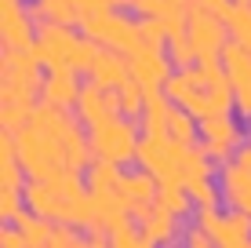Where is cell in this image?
<instances>
[{
  "label": "cell",
  "mask_w": 251,
  "mask_h": 248,
  "mask_svg": "<svg viewBox=\"0 0 251 248\" xmlns=\"http://www.w3.org/2000/svg\"><path fill=\"white\" fill-rule=\"evenodd\" d=\"M120 113V106H117V88H102V84H84L80 88V99H76V117H80L84 124H99V121H106V117H113Z\"/></svg>",
  "instance_id": "obj_7"
},
{
  "label": "cell",
  "mask_w": 251,
  "mask_h": 248,
  "mask_svg": "<svg viewBox=\"0 0 251 248\" xmlns=\"http://www.w3.org/2000/svg\"><path fill=\"white\" fill-rule=\"evenodd\" d=\"M76 33H73V26H66V22H40L37 26V40H33V55L40 58V66H69V51L76 48Z\"/></svg>",
  "instance_id": "obj_2"
},
{
  "label": "cell",
  "mask_w": 251,
  "mask_h": 248,
  "mask_svg": "<svg viewBox=\"0 0 251 248\" xmlns=\"http://www.w3.org/2000/svg\"><path fill=\"white\" fill-rule=\"evenodd\" d=\"M11 223L25 234V245H29V248H44V245H48V237H51V219L37 216L33 208H22Z\"/></svg>",
  "instance_id": "obj_16"
},
{
  "label": "cell",
  "mask_w": 251,
  "mask_h": 248,
  "mask_svg": "<svg viewBox=\"0 0 251 248\" xmlns=\"http://www.w3.org/2000/svg\"><path fill=\"white\" fill-rule=\"evenodd\" d=\"M248 190H251V172H244L237 161H226V165H222V197H226L233 208H240V201H244Z\"/></svg>",
  "instance_id": "obj_15"
},
{
  "label": "cell",
  "mask_w": 251,
  "mask_h": 248,
  "mask_svg": "<svg viewBox=\"0 0 251 248\" xmlns=\"http://www.w3.org/2000/svg\"><path fill=\"white\" fill-rule=\"evenodd\" d=\"M113 190H117V197L124 201V208L135 216L138 208H146V204L157 201L160 179L153 175V172H146V168H142V172H120V179H117Z\"/></svg>",
  "instance_id": "obj_4"
},
{
  "label": "cell",
  "mask_w": 251,
  "mask_h": 248,
  "mask_svg": "<svg viewBox=\"0 0 251 248\" xmlns=\"http://www.w3.org/2000/svg\"><path fill=\"white\" fill-rule=\"evenodd\" d=\"M84 179H88V193H95V190H113L117 179H120V165L95 157L91 165L84 168Z\"/></svg>",
  "instance_id": "obj_20"
},
{
  "label": "cell",
  "mask_w": 251,
  "mask_h": 248,
  "mask_svg": "<svg viewBox=\"0 0 251 248\" xmlns=\"http://www.w3.org/2000/svg\"><path fill=\"white\" fill-rule=\"evenodd\" d=\"M44 183H48L62 201H73V197H84V193H88V179H80V172H76V168H66V165L55 168Z\"/></svg>",
  "instance_id": "obj_17"
},
{
  "label": "cell",
  "mask_w": 251,
  "mask_h": 248,
  "mask_svg": "<svg viewBox=\"0 0 251 248\" xmlns=\"http://www.w3.org/2000/svg\"><path fill=\"white\" fill-rule=\"evenodd\" d=\"M237 142H240V128H237V121H233L229 113H207V117H201V146L207 150L211 161H219V165L233 161Z\"/></svg>",
  "instance_id": "obj_3"
},
{
  "label": "cell",
  "mask_w": 251,
  "mask_h": 248,
  "mask_svg": "<svg viewBox=\"0 0 251 248\" xmlns=\"http://www.w3.org/2000/svg\"><path fill=\"white\" fill-rule=\"evenodd\" d=\"M222 62H226V77L233 81V88L244 84V81H251V48L248 44L229 40V44L222 48Z\"/></svg>",
  "instance_id": "obj_14"
},
{
  "label": "cell",
  "mask_w": 251,
  "mask_h": 248,
  "mask_svg": "<svg viewBox=\"0 0 251 248\" xmlns=\"http://www.w3.org/2000/svg\"><path fill=\"white\" fill-rule=\"evenodd\" d=\"M127 58H131V73L142 84H160L164 88V81H168L171 70H175V62L164 55V48H150V44L138 48L135 55H127Z\"/></svg>",
  "instance_id": "obj_9"
},
{
  "label": "cell",
  "mask_w": 251,
  "mask_h": 248,
  "mask_svg": "<svg viewBox=\"0 0 251 248\" xmlns=\"http://www.w3.org/2000/svg\"><path fill=\"white\" fill-rule=\"evenodd\" d=\"M138 26H142V40L150 48H168V26H164L160 15H142Z\"/></svg>",
  "instance_id": "obj_26"
},
{
  "label": "cell",
  "mask_w": 251,
  "mask_h": 248,
  "mask_svg": "<svg viewBox=\"0 0 251 248\" xmlns=\"http://www.w3.org/2000/svg\"><path fill=\"white\" fill-rule=\"evenodd\" d=\"M226 26L233 33V40H240V44L251 48V4H240V0H233V4L226 7Z\"/></svg>",
  "instance_id": "obj_22"
},
{
  "label": "cell",
  "mask_w": 251,
  "mask_h": 248,
  "mask_svg": "<svg viewBox=\"0 0 251 248\" xmlns=\"http://www.w3.org/2000/svg\"><path fill=\"white\" fill-rule=\"evenodd\" d=\"M95 55H99V40L80 37V40H76V48L69 51V66H73V70H80V73H88L91 62H95Z\"/></svg>",
  "instance_id": "obj_27"
},
{
  "label": "cell",
  "mask_w": 251,
  "mask_h": 248,
  "mask_svg": "<svg viewBox=\"0 0 251 248\" xmlns=\"http://www.w3.org/2000/svg\"><path fill=\"white\" fill-rule=\"evenodd\" d=\"M76 73L80 70H73V66H51L44 77V88H40V102H51V106H62V110L76 106L80 88H84L76 81Z\"/></svg>",
  "instance_id": "obj_5"
},
{
  "label": "cell",
  "mask_w": 251,
  "mask_h": 248,
  "mask_svg": "<svg viewBox=\"0 0 251 248\" xmlns=\"http://www.w3.org/2000/svg\"><path fill=\"white\" fill-rule=\"evenodd\" d=\"M80 15L84 7L76 4V0H37V7H33V22H66V26H80Z\"/></svg>",
  "instance_id": "obj_13"
},
{
  "label": "cell",
  "mask_w": 251,
  "mask_h": 248,
  "mask_svg": "<svg viewBox=\"0 0 251 248\" xmlns=\"http://www.w3.org/2000/svg\"><path fill=\"white\" fill-rule=\"evenodd\" d=\"M201 117L197 113H189V110L182 106V110H171V121H168V135L175 142H182V146H193L197 142V135H201Z\"/></svg>",
  "instance_id": "obj_19"
},
{
  "label": "cell",
  "mask_w": 251,
  "mask_h": 248,
  "mask_svg": "<svg viewBox=\"0 0 251 248\" xmlns=\"http://www.w3.org/2000/svg\"><path fill=\"white\" fill-rule=\"evenodd\" d=\"M168 58L175 62V70H186V66H197L201 51H197V44H193L189 33H171V37H168Z\"/></svg>",
  "instance_id": "obj_23"
},
{
  "label": "cell",
  "mask_w": 251,
  "mask_h": 248,
  "mask_svg": "<svg viewBox=\"0 0 251 248\" xmlns=\"http://www.w3.org/2000/svg\"><path fill=\"white\" fill-rule=\"evenodd\" d=\"M135 219H138V226H142V245H164V241H171L175 230H178V216L168 212L157 201L146 204V208H138Z\"/></svg>",
  "instance_id": "obj_8"
},
{
  "label": "cell",
  "mask_w": 251,
  "mask_h": 248,
  "mask_svg": "<svg viewBox=\"0 0 251 248\" xmlns=\"http://www.w3.org/2000/svg\"><path fill=\"white\" fill-rule=\"evenodd\" d=\"M182 241H186L189 248H207V245H211V241H215V237H211V234H207V230H204L201 223H197V226H189V230H186V234H182Z\"/></svg>",
  "instance_id": "obj_31"
},
{
  "label": "cell",
  "mask_w": 251,
  "mask_h": 248,
  "mask_svg": "<svg viewBox=\"0 0 251 248\" xmlns=\"http://www.w3.org/2000/svg\"><path fill=\"white\" fill-rule=\"evenodd\" d=\"M0 248H29V245H25V234L15 226V230H4V234H0Z\"/></svg>",
  "instance_id": "obj_32"
},
{
  "label": "cell",
  "mask_w": 251,
  "mask_h": 248,
  "mask_svg": "<svg viewBox=\"0 0 251 248\" xmlns=\"http://www.w3.org/2000/svg\"><path fill=\"white\" fill-rule=\"evenodd\" d=\"M201 4H204V7H211L215 15H226V7L233 4V0H201Z\"/></svg>",
  "instance_id": "obj_35"
},
{
  "label": "cell",
  "mask_w": 251,
  "mask_h": 248,
  "mask_svg": "<svg viewBox=\"0 0 251 248\" xmlns=\"http://www.w3.org/2000/svg\"><path fill=\"white\" fill-rule=\"evenodd\" d=\"M186 190L193 193V201H197V204H219V190L211 186V179H207V175H201V179H189V183H186Z\"/></svg>",
  "instance_id": "obj_28"
},
{
  "label": "cell",
  "mask_w": 251,
  "mask_h": 248,
  "mask_svg": "<svg viewBox=\"0 0 251 248\" xmlns=\"http://www.w3.org/2000/svg\"><path fill=\"white\" fill-rule=\"evenodd\" d=\"M22 208H25V193L22 190H4V186H0V216L15 219Z\"/></svg>",
  "instance_id": "obj_29"
},
{
  "label": "cell",
  "mask_w": 251,
  "mask_h": 248,
  "mask_svg": "<svg viewBox=\"0 0 251 248\" xmlns=\"http://www.w3.org/2000/svg\"><path fill=\"white\" fill-rule=\"evenodd\" d=\"M157 204H164L168 212H175L178 219H186L189 212H193V193L186 190V183H160V190H157Z\"/></svg>",
  "instance_id": "obj_18"
},
{
  "label": "cell",
  "mask_w": 251,
  "mask_h": 248,
  "mask_svg": "<svg viewBox=\"0 0 251 248\" xmlns=\"http://www.w3.org/2000/svg\"><path fill=\"white\" fill-rule=\"evenodd\" d=\"M25 175H29V172L22 168L19 157H0V186H4V190H22Z\"/></svg>",
  "instance_id": "obj_25"
},
{
  "label": "cell",
  "mask_w": 251,
  "mask_h": 248,
  "mask_svg": "<svg viewBox=\"0 0 251 248\" xmlns=\"http://www.w3.org/2000/svg\"><path fill=\"white\" fill-rule=\"evenodd\" d=\"M215 161H207V150L204 146H186L182 150V175L186 183L189 179H201V175H211Z\"/></svg>",
  "instance_id": "obj_24"
},
{
  "label": "cell",
  "mask_w": 251,
  "mask_h": 248,
  "mask_svg": "<svg viewBox=\"0 0 251 248\" xmlns=\"http://www.w3.org/2000/svg\"><path fill=\"white\" fill-rule=\"evenodd\" d=\"M0 33H4V48L33 44V11H25L22 0H0Z\"/></svg>",
  "instance_id": "obj_6"
},
{
  "label": "cell",
  "mask_w": 251,
  "mask_h": 248,
  "mask_svg": "<svg viewBox=\"0 0 251 248\" xmlns=\"http://www.w3.org/2000/svg\"><path fill=\"white\" fill-rule=\"evenodd\" d=\"M237 110H240L244 117H251V81L237 84Z\"/></svg>",
  "instance_id": "obj_33"
},
{
  "label": "cell",
  "mask_w": 251,
  "mask_h": 248,
  "mask_svg": "<svg viewBox=\"0 0 251 248\" xmlns=\"http://www.w3.org/2000/svg\"><path fill=\"white\" fill-rule=\"evenodd\" d=\"M233 161H237V165L244 168V172H251V146H240L237 153H233Z\"/></svg>",
  "instance_id": "obj_34"
},
{
  "label": "cell",
  "mask_w": 251,
  "mask_h": 248,
  "mask_svg": "<svg viewBox=\"0 0 251 248\" xmlns=\"http://www.w3.org/2000/svg\"><path fill=\"white\" fill-rule=\"evenodd\" d=\"M240 4H251V0H240Z\"/></svg>",
  "instance_id": "obj_36"
},
{
  "label": "cell",
  "mask_w": 251,
  "mask_h": 248,
  "mask_svg": "<svg viewBox=\"0 0 251 248\" xmlns=\"http://www.w3.org/2000/svg\"><path fill=\"white\" fill-rule=\"evenodd\" d=\"M80 245V237L69 230V223H58L51 226V237H48V248H76Z\"/></svg>",
  "instance_id": "obj_30"
},
{
  "label": "cell",
  "mask_w": 251,
  "mask_h": 248,
  "mask_svg": "<svg viewBox=\"0 0 251 248\" xmlns=\"http://www.w3.org/2000/svg\"><path fill=\"white\" fill-rule=\"evenodd\" d=\"M88 73L102 88H117L124 77H131V58H127L124 51H117V48H99V55H95Z\"/></svg>",
  "instance_id": "obj_10"
},
{
  "label": "cell",
  "mask_w": 251,
  "mask_h": 248,
  "mask_svg": "<svg viewBox=\"0 0 251 248\" xmlns=\"http://www.w3.org/2000/svg\"><path fill=\"white\" fill-rule=\"evenodd\" d=\"M88 142H91V153L102 161H113V165H124V161H135L138 153V128L131 124V117H106V121L91 124L88 132Z\"/></svg>",
  "instance_id": "obj_1"
},
{
  "label": "cell",
  "mask_w": 251,
  "mask_h": 248,
  "mask_svg": "<svg viewBox=\"0 0 251 248\" xmlns=\"http://www.w3.org/2000/svg\"><path fill=\"white\" fill-rule=\"evenodd\" d=\"M22 193H25V208H33L37 216L51 219V223H58V219H62L66 201L58 197L55 190H51L44 179H33V183H25V186H22Z\"/></svg>",
  "instance_id": "obj_11"
},
{
  "label": "cell",
  "mask_w": 251,
  "mask_h": 248,
  "mask_svg": "<svg viewBox=\"0 0 251 248\" xmlns=\"http://www.w3.org/2000/svg\"><path fill=\"white\" fill-rule=\"evenodd\" d=\"M197 88H204V84H201V70H197V66H186L182 73H171L168 81H164V91L171 95V102H186Z\"/></svg>",
  "instance_id": "obj_21"
},
{
  "label": "cell",
  "mask_w": 251,
  "mask_h": 248,
  "mask_svg": "<svg viewBox=\"0 0 251 248\" xmlns=\"http://www.w3.org/2000/svg\"><path fill=\"white\" fill-rule=\"evenodd\" d=\"M215 245L219 248H244L251 241V212L248 208H237L233 216H226L219 226H215Z\"/></svg>",
  "instance_id": "obj_12"
}]
</instances>
